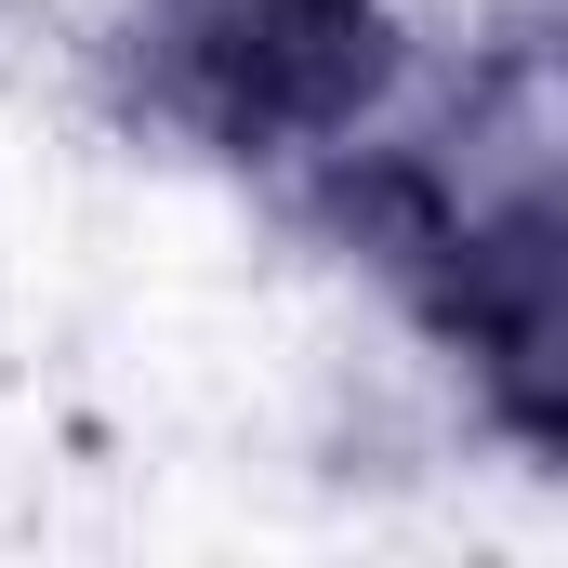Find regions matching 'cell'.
Returning <instances> with one entry per match:
<instances>
[{"mask_svg":"<svg viewBox=\"0 0 568 568\" xmlns=\"http://www.w3.org/2000/svg\"><path fill=\"white\" fill-rule=\"evenodd\" d=\"M304 199L424 317V344L489 397V424L516 449H556V93H542V40L489 53L436 106H410V80H397V106L344 159H317Z\"/></svg>","mask_w":568,"mask_h":568,"instance_id":"6da1fadb","label":"cell"},{"mask_svg":"<svg viewBox=\"0 0 568 568\" xmlns=\"http://www.w3.org/2000/svg\"><path fill=\"white\" fill-rule=\"evenodd\" d=\"M410 80L384 0H133V93L145 120L239 172H317L371 133Z\"/></svg>","mask_w":568,"mask_h":568,"instance_id":"7a4b0ae2","label":"cell"}]
</instances>
